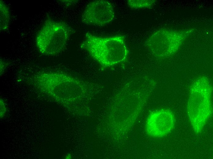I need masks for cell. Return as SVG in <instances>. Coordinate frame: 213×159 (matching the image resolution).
<instances>
[{
  "label": "cell",
  "instance_id": "cell-1",
  "mask_svg": "<svg viewBox=\"0 0 213 159\" xmlns=\"http://www.w3.org/2000/svg\"><path fill=\"white\" fill-rule=\"evenodd\" d=\"M80 46L105 67L121 63L128 55L125 37L121 35L103 37L87 32Z\"/></svg>",
  "mask_w": 213,
  "mask_h": 159
},
{
  "label": "cell",
  "instance_id": "cell-2",
  "mask_svg": "<svg viewBox=\"0 0 213 159\" xmlns=\"http://www.w3.org/2000/svg\"><path fill=\"white\" fill-rule=\"evenodd\" d=\"M212 87L208 79L201 76L191 87L187 107L188 116L194 131L201 132L212 112Z\"/></svg>",
  "mask_w": 213,
  "mask_h": 159
},
{
  "label": "cell",
  "instance_id": "cell-3",
  "mask_svg": "<svg viewBox=\"0 0 213 159\" xmlns=\"http://www.w3.org/2000/svg\"><path fill=\"white\" fill-rule=\"evenodd\" d=\"M71 30L65 23L51 19L47 20L40 29L36 44L40 53L47 55L60 53L69 40Z\"/></svg>",
  "mask_w": 213,
  "mask_h": 159
},
{
  "label": "cell",
  "instance_id": "cell-4",
  "mask_svg": "<svg viewBox=\"0 0 213 159\" xmlns=\"http://www.w3.org/2000/svg\"><path fill=\"white\" fill-rule=\"evenodd\" d=\"M114 17L113 7L110 2L95 0L87 5L82 14L81 20L86 25L103 26L111 23Z\"/></svg>",
  "mask_w": 213,
  "mask_h": 159
},
{
  "label": "cell",
  "instance_id": "cell-5",
  "mask_svg": "<svg viewBox=\"0 0 213 159\" xmlns=\"http://www.w3.org/2000/svg\"><path fill=\"white\" fill-rule=\"evenodd\" d=\"M175 122L174 116L170 110H156L151 114L147 119L146 125L147 133L155 137L164 136L172 131Z\"/></svg>",
  "mask_w": 213,
  "mask_h": 159
},
{
  "label": "cell",
  "instance_id": "cell-6",
  "mask_svg": "<svg viewBox=\"0 0 213 159\" xmlns=\"http://www.w3.org/2000/svg\"><path fill=\"white\" fill-rule=\"evenodd\" d=\"M167 33L159 30L152 35L147 41V45L154 55L160 57L169 56L177 50L180 42H169Z\"/></svg>",
  "mask_w": 213,
  "mask_h": 159
},
{
  "label": "cell",
  "instance_id": "cell-7",
  "mask_svg": "<svg viewBox=\"0 0 213 159\" xmlns=\"http://www.w3.org/2000/svg\"><path fill=\"white\" fill-rule=\"evenodd\" d=\"M0 30L6 29L9 21V13L8 8L2 1H0Z\"/></svg>",
  "mask_w": 213,
  "mask_h": 159
},
{
  "label": "cell",
  "instance_id": "cell-8",
  "mask_svg": "<svg viewBox=\"0 0 213 159\" xmlns=\"http://www.w3.org/2000/svg\"><path fill=\"white\" fill-rule=\"evenodd\" d=\"M155 2L154 0H129L127 1V3L131 8L140 9L151 6Z\"/></svg>",
  "mask_w": 213,
  "mask_h": 159
},
{
  "label": "cell",
  "instance_id": "cell-9",
  "mask_svg": "<svg viewBox=\"0 0 213 159\" xmlns=\"http://www.w3.org/2000/svg\"><path fill=\"white\" fill-rule=\"evenodd\" d=\"M6 112V108L3 101L0 99V117H2L4 116Z\"/></svg>",
  "mask_w": 213,
  "mask_h": 159
}]
</instances>
